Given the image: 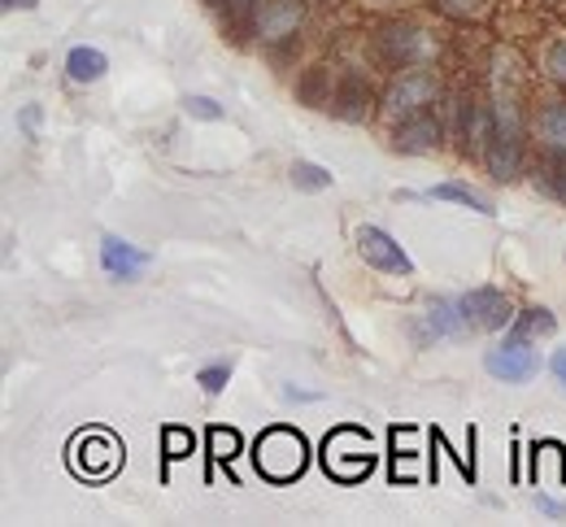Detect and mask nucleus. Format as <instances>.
I'll use <instances>...</instances> for the list:
<instances>
[{"mask_svg": "<svg viewBox=\"0 0 566 527\" xmlns=\"http://www.w3.org/2000/svg\"><path fill=\"white\" fill-rule=\"evenodd\" d=\"M440 140V127L431 123V118H419V123H410V127H401V149L406 152H423V149H431Z\"/></svg>", "mask_w": 566, "mask_h": 527, "instance_id": "nucleus-15", "label": "nucleus"}, {"mask_svg": "<svg viewBox=\"0 0 566 527\" xmlns=\"http://www.w3.org/2000/svg\"><path fill=\"white\" fill-rule=\"evenodd\" d=\"M458 309H462V323L475 327V331L510 327V318H514L510 302H505L501 293H493V288H475V293H467V297L458 302Z\"/></svg>", "mask_w": 566, "mask_h": 527, "instance_id": "nucleus-6", "label": "nucleus"}, {"mask_svg": "<svg viewBox=\"0 0 566 527\" xmlns=\"http://www.w3.org/2000/svg\"><path fill=\"white\" fill-rule=\"evenodd\" d=\"M292 183L305 188V192H323V188H332V175L323 166H314V161H296L292 166Z\"/></svg>", "mask_w": 566, "mask_h": 527, "instance_id": "nucleus-16", "label": "nucleus"}, {"mask_svg": "<svg viewBox=\"0 0 566 527\" xmlns=\"http://www.w3.org/2000/svg\"><path fill=\"white\" fill-rule=\"evenodd\" d=\"M144 257L136 244H127V240H118V235H105L101 240V266L114 275V280H136L144 271Z\"/></svg>", "mask_w": 566, "mask_h": 527, "instance_id": "nucleus-7", "label": "nucleus"}, {"mask_svg": "<svg viewBox=\"0 0 566 527\" xmlns=\"http://www.w3.org/2000/svg\"><path fill=\"white\" fill-rule=\"evenodd\" d=\"M384 53H388L392 62L423 57V53H427L423 31H415V27H392V31H384Z\"/></svg>", "mask_w": 566, "mask_h": 527, "instance_id": "nucleus-11", "label": "nucleus"}, {"mask_svg": "<svg viewBox=\"0 0 566 527\" xmlns=\"http://www.w3.org/2000/svg\"><path fill=\"white\" fill-rule=\"evenodd\" d=\"M458 331H467V323H462V309H458V302L427 305L423 323H419V340H431V336H458Z\"/></svg>", "mask_w": 566, "mask_h": 527, "instance_id": "nucleus-10", "label": "nucleus"}, {"mask_svg": "<svg viewBox=\"0 0 566 527\" xmlns=\"http://www.w3.org/2000/svg\"><path fill=\"white\" fill-rule=\"evenodd\" d=\"M305 436L301 432H292V428H271V432H262L258 436V471L266 475V479H275V484H292L301 471H305Z\"/></svg>", "mask_w": 566, "mask_h": 527, "instance_id": "nucleus-1", "label": "nucleus"}, {"mask_svg": "<svg viewBox=\"0 0 566 527\" xmlns=\"http://www.w3.org/2000/svg\"><path fill=\"white\" fill-rule=\"evenodd\" d=\"M227 379H231V367H227V362H218V367H206V371L197 376V383H201L206 392H222V383H227Z\"/></svg>", "mask_w": 566, "mask_h": 527, "instance_id": "nucleus-21", "label": "nucleus"}, {"mask_svg": "<svg viewBox=\"0 0 566 527\" xmlns=\"http://www.w3.org/2000/svg\"><path fill=\"white\" fill-rule=\"evenodd\" d=\"M549 75L563 78V83H566V40H563V44H554V49H549Z\"/></svg>", "mask_w": 566, "mask_h": 527, "instance_id": "nucleus-22", "label": "nucleus"}, {"mask_svg": "<svg viewBox=\"0 0 566 527\" xmlns=\"http://www.w3.org/2000/svg\"><path fill=\"white\" fill-rule=\"evenodd\" d=\"M549 371H554V379H558V383H563V388H566V349H558V354H554V362H549Z\"/></svg>", "mask_w": 566, "mask_h": 527, "instance_id": "nucleus-23", "label": "nucleus"}, {"mask_svg": "<svg viewBox=\"0 0 566 527\" xmlns=\"http://www.w3.org/2000/svg\"><path fill=\"white\" fill-rule=\"evenodd\" d=\"M71 462L83 479H109L123 466V441L105 428H92L71 445Z\"/></svg>", "mask_w": 566, "mask_h": 527, "instance_id": "nucleus-3", "label": "nucleus"}, {"mask_svg": "<svg viewBox=\"0 0 566 527\" xmlns=\"http://www.w3.org/2000/svg\"><path fill=\"white\" fill-rule=\"evenodd\" d=\"M489 371L496 379H505V383H527V379L541 371V354L532 349V340H505L501 349L489 354Z\"/></svg>", "mask_w": 566, "mask_h": 527, "instance_id": "nucleus-5", "label": "nucleus"}, {"mask_svg": "<svg viewBox=\"0 0 566 527\" xmlns=\"http://www.w3.org/2000/svg\"><path fill=\"white\" fill-rule=\"evenodd\" d=\"M192 445H197V441H192V432H184V428H166V432H161V450H166V457H170V462L188 457V453H192Z\"/></svg>", "mask_w": 566, "mask_h": 527, "instance_id": "nucleus-18", "label": "nucleus"}, {"mask_svg": "<svg viewBox=\"0 0 566 527\" xmlns=\"http://www.w3.org/2000/svg\"><path fill=\"white\" fill-rule=\"evenodd\" d=\"M66 71H71L74 83H96V78L109 71V62L96 49H74L71 57H66Z\"/></svg>", "mask_w": 566, "mask_h": 527, "instance_id": "nucleus-13", "label": "nucleus"}, {"mask_svg": "<svg viewBox=\"0 0 566 527\" xmlns=\"http://www.w3.org/2000/svg\"><path fill=\"white\" fill-rule=\"evenodd\" d=\"M184 109H188L192 118H206V123H218V118H222V105L210 101V96H184Z\"/></svg>", "mask_w": 566, "mask_h": 527, "instance_id": "nucleus-19", "label": "nucleus"}, {"mask_svg": "<svg viewBox=\"0 0 566 527\" xmlns=\"http://www.w3.org/2000/svg\"><path fill=\"white\" fill-rule=\"evenodd\" d=\"M536 506H541V510H545V515H554V519H563V506H558V502H545V497H541V502H536Z\"/></svg>", "mask_w": 566, "mask_h": 527, "instance_id": "nucleus-24", "label": "nucleus"}, {"mask_svg": "<svg viewBox=\"0 0 566 527\" xmlns=\"http://www.w3.org/2000/svg\"><path fill=\"white\" fill-rule=\"evenodd\" d=\"M35 0H4V9H31Z\"/></svg>", "mask_w": 566, "mask_h": 527, "instance_id": "nucleus-25", "label": "nucleus"}, {"mask_svg": "<svg viewBox=\"0 0 566 527\" xmlns=\"http://www.w3.org/2000/svg\"><path fill=\"white\" fill-rule=\"evenodd\" d=\"M357 249H361V257H366L375 271H388V275H410V271H415V262L406 257V249H401L388 231H379V226H361V231H357Z\"/></svg>", "mask_w": 566, "mask_h": 527, "instance_id": "nucleus-4", "label": "nucleus"}, {"mask_svg": "<svg viewBox=\"0 0 566 527\" xmlns=\"http://www.w3.org/2000/svg\"><path fill=\"white\" fill-rule=\"evenodd\" d=\"M301 18H305V9L296 0H266L262 18H258V31H262V40H283L301 27Z\"/></svg>", "mask_w": 566, "mask_h": 527, "instance_id": "nucleus-9", "label": "nucleus"}, {"mask_svg": "<svg viewBox=\"0 0 566 527\" xmlns=\"http://www.w3.org/2000/svg\"><path fill=\"white\" fill-rule=\"evenodd\" d=\"M427 197H431V201H458V205H471V210H480V214H496L489 197H480V192H471V188H462V183H436Z\"/></svg>", "mask_w": 566, "mask_h": 527, "instance_id": "nucleus-14", "label": "nucleus"}, {"mask_svg": "<svg viewBox=\"0 0 566 527\" xmlns=\"http://www.w3.org/2000/svg\"><path fill=\"white\" fill-rule=\"evenodd\" d=\"M431 96H436V78L423 75V71H410L406 78H397V87L388 92V109L392 114H415Z\"/></svg>", "mask_w": 566, "mask_h": 527, "instance_id": "nucleus-8", "label": "nucleus"}, {"mask_svg": "<svg viewBox=\"0 0 566 527\" xmlns=\"http://www.w3.org/2000/svg\"><path fill=\"white\" fill-rule=\"evenodd\" d=\"M554 327H558V318L536 305V309H523V314L514 318L510 336H514V340H536V336H554Z\"/></svg>", "mask_w": 566, "mask_h": 527, "instance_id": "nucleus-12", "label": "nucleus"}, {"mask_svg": "<svg viewBox=\"0 0 566 527\" xmlns=\"http://www.w3.org/2000/svg\"><path fill=\"white\" fill-rule=\"evenodd\" d=\"M541 136H545L558 152H566V105L545 109V118H541Z\"/></svg>", "mask_w": 566, "mask_h": 527, "instance_id": "nucleus-17", "label": "nucleus"}, {"mask_svg": "<svg viewBox=\"0 0 566 527\" xmlns=\"http://www.w3.org/2000/svg\"><path fill=\"white\" fill-rule=\"evenodd\" d=\"M249 4H253V0H231V9H235V13H249Z\"/></svg>", "mask_w": 566, "mask_h": 527, "instance_id": "nucleus-26", "label": "nucleus"}, {"mask_svg": "<svg viewBox=\"0 0 566 527\" xmlns=\"http://www.w3.org/2000/svg\"><path fill=\"white\" fill-rule=\"evenodd\" d=\"M210 450H213L218 462H227V457H235V450H240V436H235V432H227V428H213Z\"/></svg>", "mask_w": 566, "mask_h": 527, "instance_id": "nucleus-20", "label": "nucleus"}, {"mask_svg": "<svg viewBox=\"0 0 566 527\" xmlns=\"http://www.w3.org/2000/svg\"><path fill=\"white\" fill-rule=\"evenodd\" d=\"M323 457H327V471L336 479H361L375 466V445L361 428H336L323 445Z\"/></svg>", "mask_w": 566, "mask_h": 527, "instance_id": "nucleus-2", "label": "nucleus"}]
</instances>
